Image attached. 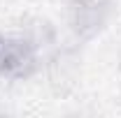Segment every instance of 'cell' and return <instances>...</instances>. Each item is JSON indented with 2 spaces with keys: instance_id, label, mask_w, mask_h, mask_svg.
Wrapping results in <instances>:
<instances>
[{
  "instance_id": "1",
  "label": "cell",
  "mask_w": 121,
  "mask_h": 118,
  "mask_svg": "<svg viewBox=\"0 0 121 118\" xmlns=\"http://www.w3.org/2000/svg\"><path fill=\"white\" fill-rule=\"evenodd\" d=\"M37 70V49L35 44L12 32H0V76L23 81Z\"/></svg>"
}]
</instances>
